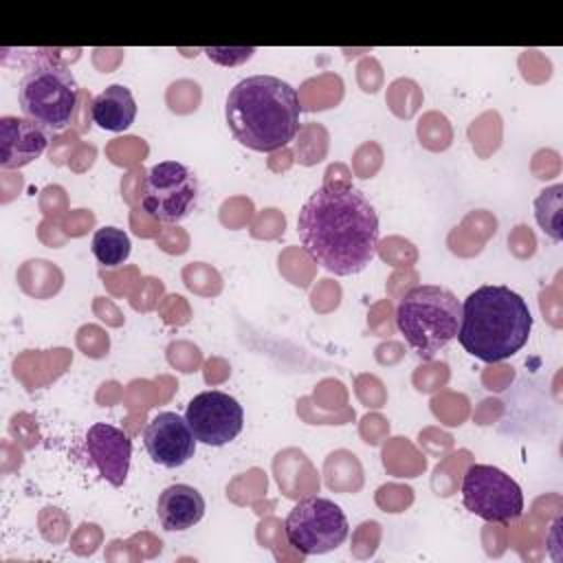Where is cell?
<instances>
[{
    "label": "cell",
    "mask_w": 563,
    "mask_h": 563,
    "mask_svg": "<svg viewBox=\"0 0 563 563\" xmlns=\"http://www.w3.org/2000/svg\"><path fill=\"white\" fill-rule=\"evenodd\" d=\"M297 231L303 251L334 275H356L376 255L378 216L358 189L325 183L301 205Z\"/></svg>",
    "instance_id": "6da1fadb"
},
{
    "label": "cell",
    "mask_w": 563,
    "mask_h": 563,
    "mask_svg": "<svg viewBox=\"0 0 563 563\" xmlns=\"http://www.w3.org/2000/svg\"><path fill=\"white\" fill-rule=\"evenodd\" d=\"M299 95L273 75H253L238 81L224 106L231 134L255 152L286 147L299 132Z\"/></svg>",
    "instance_id": "7a4b0ae2"
},
{
    "label": "cell",
    "mask_w": 563,
    "mask_h": 563,
    "mask_svg": "<svg viewBox=\"0 0 563 563\" xmlns=\"http://www.w3.org/2000/svg\"><path fill=\"white\" fill-rule=\"evenodd\" d=\"M532 314L508 286H479L462 301L457 341L475 358L499 363L517 354L530 336Z\"/></svg>",
    "instance_id": "3957f363"
},
{
    "label": "cell",
    "mask_w": 563,
    "mask_h": 563,
    "mask_svg": "<svg viewBox=\"0 0 563 563\" xmlns=\"http://www.w3.org/2000/svg\"><path fill=\"white\" fill-rule=\"evenodd\" d=\"M460 317L462 303L449 288L422 284L400 299L396 328L422 361H431L457 336Z\"/></svg>",
    "instance_id": "277c9868"
},
{
    "label": "cell",
    "mask_w": 563,
    "mask_h": 563,
    "mask_svg": "<svg viewBox=\"0 0 563 563\" xmlns=\"http://www.w3.org/2000/svg\"><path fill=\"white\" fill-rule=\"evenodd\" d=\"M77 97L79 86L75 75L57 62L37 64L20 79L18 86L22 114L51 132H59L70 123Z\"/></svg>",
    "instance_id": "5b68a950"
},
{
    "label": "cell",
    "mask_w": 563,
    "mask_h": 563,
    "mask_svg": "<svg viewBox=\"0 0 563 563\" xmlns=\"http://www.w3.org/2000/svg\"><path fill=\"white\" fill-rule=\"evenodd\" d=\"M284 534L295 550L312 556L339 548L350 534V523L341 506L332 499L303 497L290 508L284 521Z\"/></svg>",
    "instance_id": "8992f818"
},
{
    "label": "cell",
    "mask_w": 563,
    "mask_h": 563,
    "mask_svg": "<svg viewBox=\"0 0 563 563\" xmlns=\"http://www.w3.org/2000/svg\"><path fill=\"white\" fill-rule=\"evenodd\" d=\"M462 504L490 523H510L523 512L521 486L501 468L473 464L462 477Z\"/></svg>",
    "instance_id": "52a82bcc"
},
{
    "label": "cell",
    "mask_w": 563,
    "mask_h": 563,
    "mask_svg": "<svg viewBox=\"0 0 563 563\" xmlns=\"http://www.w3.org/2000/svg\"><path fill=\"white\" fill-rule=\"evenodd\" d=\"M198 196V183L191 169L178 161H163L150 167L143 178V211L158 222L183 220Z\"/></svg>",
    "instance_id": "ba28073f"
},
{
    "label": "cell",
    "mask_w": 563,
    "mask_h": 563,
    "mask_svg": "<svg viewBox=\"0 0 563 563\" xmlns=\"http://www.w3.org/2000/svg\"><path fill=\"white\" fill-rule=\"evenodd\" d=\"M185 420L198 442L222 446L235 440L242 431L244 409L233 396L220 389H209L189 400Z\"/></svg>",
    "instance_id": "9c48e42d"
},
{
    "label": "cell",
    "mask_w": 563,
    "mask_h": 563,
    "mask_svg": "<svg viewBox=\"0 0 563 563\" xmlns=\"http://www.w3.org/2000/svg\"><path fill=\"white\" fill-rule=\"evenodd\" d=\"M196 435L187 420L174 411H158L143 429L147 455L167 468L183 466L196 453Z\"/></svg>",
    "instance_id": "30bf717a"
},
{
    "label": "cell",
    "mask_w": 563,
    "mask_h": 563,
    "mask_svg": "<svg viewBox=\"0 0 563 563\" xmlns=\"http://www.w3.org/2000/svg\"><path fill=\"white\" fill-rule=\"evenodd\" d=\"M84 446L90 464L108 484H125L132 457V440L123 429L108 422H95L86 431Z\"/></svg>",
    "instance_id": "8fae6325"
},
{
    "label": "cell",
    "mask_w": 563,
    "mask_h": 563,
    "mask_svg": "<svg viewBox=\"0 0 563 563\" xmlns=\"http://www.w3.org/2000/svg\"><path fill=\"white\" fill-rule=\"evenodd\" d=\"M51 141V130L26 117L0 119V165L18 169L42 156Z\"/></svg>",
    "instance_id": "7c38bea8"
},
{
    "label": "cell",
    "mask_w": 563,
    "mask_h": 563,
    "mask_svg": "<svg viewBox=\"0 0 563 563\" xmlns=\"http://www.w3.org/2000/svg\"><path fill=\"white\" fill-rule=\"evenodd\" d=\"M205 497L189 484H172L163 488L156 501V515L165 530L180 532L194 528L205 515Z\"/></svg>",
    "instance_id": "4fadbf2b"
},
{
    "label": "cell",
    "mask_w": 563,
    "mask_h": 563,
    "mask_svg": "<svg viewBox=\"0 0 563 563\" xmlns=\"http://www.w3.org/2000/svg\"><path fill=\"white\" fill-rule=\"evenodd\" d=\"M92 121L110 132L128 130L136 119V101L130 88L112 84L92 99Z\"/></svg>",
    "instance_id": "5bb4252c"
},
{
    "label": "cell",
    "mask_w": 563,
    "mask_h": 563,
    "mask_svg": "<svg viewBox=\"0 0 563 563\" xmlns=\"http://www.w3.org/2000/svg\"><path fill=\"white\" fill-rule=\"evenodd\" d=\"M130 235L117 227H101L92 235V255L101 266H119L130 257Z\"/></svg>",
    "instance_id": "9a60e30c"
},
{
    "label": "cell",
    "mask_w": 563,
    "mask_h": 563,
    "mask_svg": "<svg viewBox=\"0 0 563 563\" xmlns=\"http://www.w3.org/2000/svg\"><path fill=\"white\" fill-rule=\"evenodd\" d=\"M561 198L563 185H552L543 189L534 200V216L539 227L556 242L561 240Z\"/></svg>",
    "instance_id": "2e32d148"
}]
</instances>
